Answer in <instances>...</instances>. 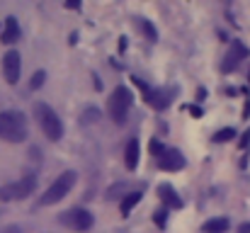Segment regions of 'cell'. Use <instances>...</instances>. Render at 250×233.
Masks as SVG:
<instances>
[{
  "label": "cell",
  "instance_id": "6da1fadb",
  "mask_svg": "<svg viewBox=\"0 0 250 233\" xmlns=\"http://www.w3.org/2000/svg\"><path fill=\"white\" fill-rule=\"evenodd\" d=\"M0 139L7 144H22L27 139V117L17 109L0 112Z\"/></svg>",
  "mask_w": 250,
  "mask_h": 233
},
{
  "label": "cell",
  "instance_id": "7a4b0ae2",
  "mask_svg": "<svg viewBox=\"0 0 250 233\" xmlns=\"http://www.w3.org/2000/svg\"><path fill=\"white\" fill-rule=\"evenodd\" d=\"M34 117H37L42 131L46 134V139H51V141H61V136H63V122L59 119V114H56L49 105L37 102V105H34Z\"/></svg>",
  "mask_w": 250,
  "mask_h": 233
},
{
  "label": "cell",
  "instance_id": "3957f363",
  "mask_svg": "<svg viewBox=\"0 0 250 233\" xmlns=\"http://www.w3.org/2000/svg\"><path fill=\"white\" fill-rule=\"evenodd\" d=\"M76 172H71V170H66V172H61L54 182H51V187L39 197V204L42 207H49V204H59L66 194H71V190L76 187Z\"/></svg>",
  "mask_w": 250,
  "mask_h": 233
},
{
  "label": "cell",
  "instance_id": "277c9868",
  "mask_svg": "<svg viewBox=\"0 0 250 233\" xmlns=\"http://www.w3.org/2000/svg\"><path fill=\"white\" fill-rule=\"evenodd\" d=\"M131 90L126 87V85H117L114 90H112V95H109V100H107V112H109V117H112V122H117V124H124V119H126V112H129V107H131Z\"/></svg>",
  "mask_w": 250,
  "mask_h": 233
},
{
  "label": "cell",
  "instance_id": "5b68a950",
  "mask_svg": "<svg viewBox=\"0 0 250 233\" xmlns=\"http://www.w3.org/2000/svg\"><path fill=\"white\" fill-rule=\"evenodd\" d=\"M34 190H37V177L34 175H24L22 180L0 187V199L2 202H20V199H27Z\"/></svg>",
  "mask_w": 250,
  "mask_h": 233
},
{
  "label": "cell",
  "instance_id": "8992f818",
  "mask_svg": "<svg viewBox=\"0 0 250 233\" xmlns=\"http://www.w3.org/2000/svg\"><path fill=\"white\" fill-rule=\"evenodd\" d=\"M134 85H139L141 90H144V100H146V105H151L153 109H166L167 105H170V97H167L166 90H156V87H148L144 80H139V78H134Z\"/></svg>",
  "mask_w": 250,
  "mask_h": 233
},
{
  "label": "cell",
  "instance_id": "52a82bcc",
  "mask_svg": "<svg viewBox=\"0 0 250 233\" xmlns=\"http://www.w3.org/2000/svg\"><path fill=\"white\" fill-rule=\"evenodd\" d=\"M20 73H22V59H20V54L12 49V51H7V54L2 56V76H5V80H7L10 85H15V83L20 80Z\"/></svg>",
  "mask_w": 250,
  "mask_h": 233
},
{
  "label": "cell",
  "instance_id": "ba28073f",
  "mask_svg": "<svg viewBox=\"0 0 250 233\" xmlns=\"http://www.w3.org/2000/svg\"><path fill=\"white\" fill-rule=\"evenodd\" d=\"M61 221H63L66 226L76 229V231H87L95 219H92V214L85 212V209H71V212H66V214L61 216Z\"/></svg>",
  "mask_w": 250,
  "mask_h": 233
},
{
  "label": "cell",
  "instance_id": "9c48e42d",
  "mask_svg": "<svg viewBox=\"0 0 250 233\" xmlns=\"http://www.w3.org/2000/svg\"><path fill=\"white\" fill-rule=\"evenodd\" d=\"M246 56H248L246 44H243L241 39H233V42H231V49H229V54H226V59H224V64H221V71H224V73H231Z\"/></svg>",
  "mask_w": 250,
  "mask_h": 233
},
{
  "label": "cell",
  "instance_id": "30bf717a",
  "mask_svg": "<svg viewBox=\"0 0 250 233\" xmlns=\"http://www.w3.org/2000/svg\"><path fill=\"white\" fill-rule=\"evenodd\" d=\"M158 165H161V170H167V172L182 170L185 168V155L180 153L177 148H167L166 153L158 158Z\"/></svg>",
  "mask_w": 250,
  "mask_h": 233
},
{
  "label": "cell",
  "instance_id": "8fae6325",
  "mask_svg": "<svg viewBox=\"0 0 250 233\" xmlns=\"http://www.w3.org/2000/svg\"><path fill=\"white\" fill-rule=\"evenodd\" d=\"M158 197L167 204V209H182V199L177 197V192H175L172 185H167V182L158 185Z\"/></svg>",
  "mask_w": 250,
  "mask_h": 233
},
{
  "label": "cell",
  "instance_id": "7c38bea8",
  "mask_svg": "<svg viewBox=\"0 0 250 233\" xmlns=\"http://www.w3.org/2000/svg\"><path fill=\"white\" fill-rule=\"evenodd\" d=\"M17 39H20V22L15 17H7L5 20V29L0 34V42L2 44H15Z\"/></svg>",
  "mask_w": 250,
  "mask_h": 233
},
{
  "label": "cell",
  "instance_id": "4fadbf2b",
  "mask_svg": "<svg viewBox=\"0 0 250 233\" xmlns=\"http://www.w3.org/2000/svg\"><path fill=\"white\" fill-rule=\"evenodd\" d=\"M124 163H126L129 170H136V165H139V141L136 139H131L126 144V148H124Z\"/></svg>",
  "mask_w": 250,
  "mask_h": 233
},
{
  "label": "cell",
  "instance_id": "5bb4252c",
  "mask_svg": "<svg viewBox=\"0 0 250 233\" xmlns=\"http://www.w3.org/2000/svg\"><path fill=\"white\" fill-rule=\"evenodd\" d=\"M204 233H226L229 231V219H209L204 226H202Z\"/></svg>",
  "mask_w": 250,
  "mask_h": 233
},
{
  "label": "cell",
  "instance_id": "9a60e30c",
  "mask_svg": "<svg viewBox=\"0 0 250 233\" xmlns=\"http://www.w3.org/2000/svg\"><path fill=\"white\" fill-rule=\"evenodd\" d=\"M141 197H144L141 192H131L129 197H124V199H122V207H119V209H122V216H129V212L141 202Z\"/></svg>",
  "mask_w": 250,
  "mask_h": 233
},
{
  "label": "cell",
  "instance_id": "2e32d148",
  "mask_svg": "<svg viewBox=\"0 0 250 233\" xmlns=\"http://www.w3.org/2000/svg\"><path fill=\"white\" fill-rule=\"evenodd\" d=\"M141 29H144V34L148 37V42H158V32H156V27H153L148 20H141Z\"/></svg>",
  "mask_w": 250,
  "mask_h": 233
},
{
  "label": "cell",
  "instance_id": "e0dca14e",
  "mask_svg": "<svg viewBox=\"0 0 250 233\" xmlns=\"http://www.w3.org/2000/svg\"><path fill=\"white\" fill-rule=\"evenodd\" d=\"M233 136H236V131H233V129H221V131H216V134H214V141H216V144H224V141H231Z\"/></svg>",
  "mask_w": 250,
  "mask_h": 233
},
{
  "label": "cell",
  "instance_id": "ac0fdd59",
  "mask_svg": "<svg viewBox=\"0 0 250 233\" xmlns=\"http://www.w3.org/2000/svg\"><path fill=\"white\" fill-rule=\"evenodd\" d=\"M44 80H46V73H44V71H37V73L32 76V80H29V90H39V87L44 85Z\"/></svg>",
  "mask_w": 250,
  "mask_h": 233
},
{
  "label": "cell",
  "instance_id": "d6986e66",
  "mask_svg": "<svg viewBox=\"0 0 250 233\" xmlns=\"http://www.w3.org/2000/svg\"><path fill=\"white\" fill-rule=\"evenodd\" d=\"M148 148H151V153L156 155V158H161V155H163V153H166V151H167L166 146H163L161 141H156V139H153V141L148 144Z\"/></svg>",
  "mask_w": 250,
  "mask_h": 233
},
{
  "label": "cell",
  "instance_id": "ffe728a7",
  "mask_svg": "<svg viewBox=\"0 0 250 233\" xmlns=\"http://www.w3.org/2000/svg\"><path fill=\"white\" fill-rule=\"evenodd\" d=\"M97 117H100V112L95 107H90V109L83 112V122H97Z\"/></svg>",
  "mask_w": 250,
  "mask_h": 233
},
{
  "label": "cell",
  "instance_id": "44dd1931",
  "mask_svg": "<svg viewBox=\"0 0 250 233\" xmlns=\"http://www.w3.org/2000/svg\"><path fill=\"white\" fill-rule=\"evenodd\" d=\"M166 214H167V212H163V209H158V212H156V216H153V219H156V224H158L161 229L166 226Z\"/></svg>",
  "mask_w": 250,
  "mask_h": 233
},
{
  "label": "cell",
  "instance_id": "7402d4cb",
  "mask_svg": "<svg viewBox=\"0 0 250 233\" xmlns=\"http://www.w3.org/2000/svg\"><path fill=\"white\" fill-rule=\"evenodd\" d=\"M189 112H192V114H194V117H202V109H199V107H194V105H192V107H189Z\"/></svg>",
  "mask_w": 250,
  "mask_h": 233
},
{
  "label": "cell",
  "instance_id": "603a6c76",
  "mask_svg": "<svg viewBox=\"0 0 250 233\" xmlns=\"http://www.w3.org/2000/svg\"><path fill=\"white\" fill-rule=\"evenodd\" d=\"M248 141H250V131L243 136V139H241V148H246V144H248Z\"/></svg>",
  "mask_w": 250,
  "mask_h": 233
},
{
  "label": "cell",
  "instance_id": "cb8c5ba5",
  "mask_svg": "<svg viewBox=\"0 0 250 233\" xmlns=\"http://www.w3.org/2000/svg\"><path fill=\"white\" fill-rule=\"evenodd\" d=\"M124 49H126V37L119 39V51H124Z\"/></svg>",
  "mask_w": 250,
  "mask_h": 233
},
{
  "label": "cell",
  "instance_id": "d4e9b609",
  "mask_svg": "<svg viewBox=\"0 0 250 233\" xmlns=\"http://www.w3.org/2000/svg\"><path fill=\"white\" fill-rule=\"evenodd\" d=\"M238 233H250V224H243V226L238 229Z\"/></svg>",
  "mask_w": 250,
  "mask_h": 233
},
{
  "label": "cell",
  "instance_id": "484cf974",
  "mask_svg": "<svg viewBox=\"0 0 250 233\" xmlns=\"http://www.w3.org/2000/svg\"><path fill=\"white\" fill-rule=\"evenodd\" d=\"M66 7H68V10H78L81 5H78V2H66Z\"/></svg>",
  "mask_w": 250,
  "mask_h": 233
},
{
  "label": "cell",
  "instance_id": "4316f807",
  "mask_svg": "<svg viewBox=\"0 0 250 233\" xmlns=\"http://www.w3.org/2000/svg\"><path fill=\"white\" fill-rule=\"evenodd\" d=\"M248 80H250V73H248Z\"/></svg>",
  "mask_w": 250,
  "mask_h": 233
}]
</instances>
